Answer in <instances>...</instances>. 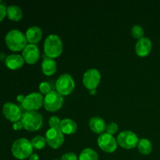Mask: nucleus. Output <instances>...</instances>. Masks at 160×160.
Instances as JSON below:
<instances>
[{
  "mask_svg": "<svg viewBox=\"0 0 160 160\" xmlns=\"http://www.w3.org/2000/svg\"><path fill=\"white\" fill-rule=\"evenodd\" d=\"M6 46L9 49L13 52L23 51L27 46L28 40L26 36L19 30H11L6 34L5 38Z\"/></svg>",
  "mask_w": 160,
  "mask_h": 160,
  "instance_id": "obj_1",
  "label": "nucleus"
},
{
  "mask_svg": "<svg viewBox=\"0 0 160 160\" xmlns=\"http://www.w3.org/2000/svg\"><path fill=\"white\" fill-rule=\"evenodd\" d=\"M62 42L57 34H50L45 38L44 43V52L47 57L57 58L62 52Z\"/></svg>",
  "mask_w": 160,
  "mask_h": 160,
  "instance_id": "obj_2",
  "label": "nucleus"
},
{
  "mask_svg": "<svg viewBox=\"0 0 160 160\" xmlns=\"http://www.w3.org/2000/svg\"><path fill=\"white\" fill-rule=\"evenodd\" d=\"M33 148L31 142L28 139L21 138L13 142L12 145V154L16 159L23 160L29 158L33 154Z\"/></svg>",
  "mask_w": 160,
  "mask_h": 160,
  "instance_id": "obj_3",
  "label": "nucleus"
},
{
  "mask_svg": "<svg viewBox=\"0 0 160 160\" xmlns=\"http://www.w3.org/2000/svg\"><path fill=\"white\" fill-rule=\"evenodd\" d=\"M23 128L28 131H36L42 128L43 117L37 111H26L21 117Z\"/></svg>",
  "mask_w": 160,
  "mask_h": 160,
  "instance_id": "obj_4",
  "label": "nucleus"
},
{
  "mask_svg": "<svg viewBox=\"0 0 160 160\" xmlns=\"http://www.w3.org/2000/svg\"><path fill=\"white\" fill-rule=\"evenodd\" d=\"M75 88V82L73 78L70 74H62L59 77L56 82V92L62 96L71 94Z\"/></svg>",
  "mask_w": 160,
  "mask_h": 160,
  "instance_id": "obj_5",
  "label": "nucleus"
},
{
  "mask_svg": "<svg viewBox=\"0 0 160 160\" xmlns=\"http://www.w3.org/2000/svg\"><path fill=\"white\" fill-rule=\"evenodd\" d=\"M63 97L56 91H52L44 98V107L48 112H56L62 108Z\"/></svg>",
  "mask_w": 160,
  "mask_h": 160,
  "instance_id": "obj_6",
  "label": "nucleus"
},
{
  "mask_svg": "<svg viewBox=\"0 0 160 160\" xmlns=\"http://www.w3.org/2000/svg\"><path fill=\"white\" fill-rule=\"evenodd\" d=\"M117 143L122 148L131 149L138 146L139 138L137 134L131 131H123L117 138Z\"/></svg>",
  "mask_w": 160,
  "mask_h": 160,
  "instance_id": "obj_7",
  "label": "nucleus"
},
{
  "mask_svg": "<svg viewBox=\"0 0 160 160\" xmlns=\"http://www.w3.org/2000/svg\"><path fill=\"white\" fill-rule=\"evenodd\" d=\"M44 103L43 96L38 92H32L25 96L21 106L26 111H37Z\"/></svg>",
  "mask_w": 160,
  "mask_h": 160,
  "instance_id": "obj_8",
  "label": "nucleus"
},
{
  "mask_svg": "<svg viewBox=\"0 0 160 160\" xmlns=\"http://www.w3.org/2000/svg\"><path fill=\"white\" fill-rule=\"evenodd\" d=\"M46 142L51 148H59L64 142V134L59 128H49L45 134Z\"/></svg>",
  "mask_w": 160,
  "mask_h": 160,
  "instance_id": "obj_9",
  "label": "nucleus"
},
{
  "mask_svg": "<svg viewBox=\"0 0 160 160\" xmlns=\"http://www.w3.org/2000/svg\"><path fill=\"white\" fill-rule=\"evenodd\" d=\"M98 145L103 152L107 153H112L117 150V141L112 134L103 133L98 138Z\"/></svg>",
  "mask_w": 160,
  "mask_h": 160,
  "instance_id": "obj_10",
  "label": "nucleus"
},
{
  "mask_svg": "<svg viewBox=\"0 0 160 160\" xmlns=\"http://www.w3.org/2000/svg\"><path fill=\"white\" fill-rule=\"evenodd\" d=\"M83 84L88 90L96 89L101 81V73L97 69H89L83 75Z\"/></svg>",
  "mask_w": 160,
  "mask_h": 160,
  "instance_id": "obj_11",
  "label": "nucleus"
},
{
  "mask_svg": "<svg viewBox=\"0 0 160 160\" xmlns=\"http://www.w3.org/2000/svg\"><path fill=\"white\" fill-rule=\"evenodd\" d=\"M2 113L8 120L12 123L20 121L23 115L20 108L12 102L5 103L2 107Z\"/></svg>",
  "mask_w": 160,
  "mask_h": 160,
  "instance_id": "obj_12",
  "label": "nucleus"
},
{
  "mask_svg": "<svg viewBox=\"0 0 160 160\" xmlns=\"http://www.w3.org/2000/svg\"><path fill=\"white\" fill-rule=\"evenodd\" d=\"M22 56L28 64H34L40 58V52L37 45L29 44L23 48Z\"/></svg>",
  "mask_w": 160,
  "mask_h": 160,
  "instance_id": "obj_13",
  "label": "nucleus"
},
{
  "mask_svg": "<svg viewBox=\"0 0 160 160\" xmlns=\"http://www.w3.org/2000/svg\"><path fill=\"white\" fill-rule=\"evenodd\" d=\"M152 43L148 38H142L135 45V52L140 57L147 56L152 51Z\"/></svg>",
  "mask_w": 160,
  "mask_h": 160,
  "instance_id": "obj_14",
  "label": "nucleus"
},
{
  "mask_svg": "<svg viewBox=\"0 0 160 160\" xmlns=\"http://www.w3.org/2000/svg\"><path fill=\"white\" fill-rule=\"evenodd\" d=\"M24 62L25 61L23 59V56H21L20 55L12 54L6 57L5 63H6V66L8 68L10 69V70H15L21 68Z\"/></svg>",
  "mask_w": 160,
  "mask_h": 160,
  "instance_id": "obj_15",
  "label": "nucleus"
},
{
  "mask_svg": "<svg viewBox=\"0 0 160 160\" xmlns=\"http://www.w3.org/2000/svg\"><path fill=\"white\" fill-rule=\"evenodd\" d=\"M26 38L28 42L34 45L38 43L42 38V30L39 27L32 26L28 28L26 31Z\"/></svg>",
  "mask_w": 160,
  "mask_h": 160,
  "instance_id": "obj_16",
  "label": "nucleus"
},
{
  "mask_svg": "<svg viewBox=\"0 0 160 160\" xmlns=\"http://www.w3.org/2000/svg\"><path fill=\"white\" fill-rule=\"evenodd\" d=\"M42 70L46 76H52L56 72V63L54 59L47 57L44 55L43 60L42 62Z\"/></svg>",
  "mask_w": 160,
  "mask_h": 160,
  "instance_id": "obj_17",
  "label": "nucleus"
},
{
  "mask_svg": "<svg viewBox=\"0 0 160 160\" xmlns=\"http://www.w3.org/2000/svg\"><path fill=\"white\" fill-rule=\"evenodd\" d=\"M89 127L93 132L102 134L106 131V124L102 118L99 117H94L89 120Z\"/></svg>",
  "mask_w": 160,
  "mask_h": 160,
  "instance_id": "obj_18",
  "label": "nucleus"
},
{
  "mask_svg": "<svg viewBox=\"0 0 160 160\" xmlns=\"http://www.w3.org/2000/svg\"><path fill=\"white\" fill-rule=\"evenodd\" d=\"M59 129L61 130L63 134H74L78 129V124L73 120L69 118L63 119L61 120Z\"/></svg>",
  "mask_w": 160,
  "mask_h": 160,
  "instance_id": "obj_19",
  "label": "nucleus"
},
{
  "mask_svg": "<svg viewBox=\"0 0 160 160\" xmlns=\"http://www.w3.org/2000/svg\"><path fill=\"white\" fill-rule=\"evenodd\" d=\"M6 16L12 21H19L23 17V12L19 6L11 5L6 8Z\"/></svg>",
  "mask_w": 160,
  "mask_h": 160,
  "instance_id": "obj_20",
  "label": "nucleus"
},
{
  "mask_svg": "<svg viewBox=\"0 0 160 160\" xmlns=\"http://www.w3.org/2000/svg\"><path fill=\"white\" fill-rule=\"evenodd\" d=\"M138 152L142 155H148L152 151V142L147 138H142L139 140L138 144Z\"/></svg>",
  "mask_w": 160,
  "mask_h": 160,
  "instance_id": "obj_21",
  "label": "nucleus"
},
{
  "mask_svg": "<svg viewBox=\"0 0 160 160\" xmlns=\"http://www.w3.org/2000/svg\"><path fill=\"white\" fill-rule=\"evenodd\" d=\"M78 160H98V153L91 148H86L80 154Z\"/></svg>",
  "mask_w": 160,
  "mask_h": 160,
  "instance_id": "obj_22",
  "label": "nucleus"
},
{
  "mask_svg": "<svg viewBox=\"0 0 160 160\" xmlns=\"http://www.w3.org/2000/svg\"><path fill=\"white\" fill-rule=\"evenodd\" d=\"M31 145H32L33 148L35 149H42L46 145V139L45 138L42 137L41 135H37L34 138H33L32 140L31 141Z\"/></svg>",
  "mask_w": 160,
  "mask_h": 160,
  "instance_id": "obj_23",
  "label": "nucleus"
},
{
  "mask_svg": "<svg viewBox=\"0 0 160 160\" xmlns=\"http://www.w3.org/2000/svg\"><path fill=\"white\" fill-rule=\"evenodd\" d=\"M131 35L133 36V38L138 40H140L141 38H144V29L142 27H141L140 25H134V27H132L131 28Z\"/></svg>",
  "mask_w": 160,
  "mask_h": 160,
  "instance_id": "obj_24",
  "label": "nucleus"
},
{
  "mask_svg": "<svg viewBox=\"0 0 160 160\" xmlns=\"http://www.w3.org/2000/svg\"><path fill=\"white\" fill-rule=\"evenodd\" d=\"M39 91H40L41 94H43V95H46L47 94L49 93L50 92H52V88L50 85L49 83L48 82H42L39 84Z\"/></svg>",
  "mask_w": 160,
  "mask_h": 160,
  "instance_id": "obj_25",
  "label": "nucleus"
},
{
  "mask_svg": "<svg viewBox=\"0 0 160 160\" xmlns=\"http://www.w3.org/2000/svg\"><path fill=\"white\" fill-rule=\"evenodd\" d=\"M106 133L109 134H115L118 131V125L115 123V122H111V123H108L106 127Z\"/></svg>",
  "mask_w": 160,
  "mask_h": 160,
  "instance_id": "obj_26",
  "label": "nucleus"
},
{
  "mask_svg": "<svg viewBox=\"0 0 160 160\" xmlns=\"http://www.w3.org/2000/svg\"><path fill=\"white\" fill-rule=\"evenodd\" d=\"M61 120L56 116H52L49 118L48 120V125H49L50 128H59V125H60Z\"/></svg>",
  "mask_w": 160,
  "mask_h": 160,
  "instance_id": "obj_27",
  "label": "nucleus"
},
{
  "mask_svg": "<svg viewBox=\"0 0 160 160\" xmlns=\"http://www.w3.org/2000/svg\"><path fill=\"white\" fill-rule=\"evenodd\" d=\"M60 160H78V156L73 152H67L62 156Z\"/></svg>",
  "mask_w": 160,
  "mask_h": 160,
  "instance_id": "obj_28",
  "label": "nucleus"
},
{
  "mask_svg": "<svg viewBox=\"0 0 160 160\" xmlns=\"http://www.w3.org/2000/svg\"><path fill=\"white\" fill-rule=\"evenodd\" d=\"M6 16V7L5 6V5L0 4V22H2L3 20V19L5 18V17Z\"/></svg>",
  "mask_w": 160,
  "mask_h": 160,
  "instance_id": "obj_29",
  "label": "nucleus"
},
{
  "mask_svg": "<svg viewBox=\"0 0 160 160\" xmlns=\"http://www.w3.org/2000/svg\"><path fill=\"white\" fill-rule=\"evenodd\" d=\"M12 128H13V130H15V131H19V130H21L22 128H23L21 121H18V122H16V123H13Z\"/></svg>",
  "mask_w": 160,
  "mask_h": 160,
  "instance_id": "obj_30",
  "label": "nucleus"
},
{
  "mask_svg": "<svg viewBox=\"0 0 160 160\" xmlns=\"http://www.w3.org/2000/svg\"><path fill=\"white\" fill-rule=\"evenodd\" d=\"M29 160H39V156L38 154H32L29 157Z\"/></svg>",
  "mask_w": 160,
  "mask_h": 160,
  "instance_id": "obj_31",
  "label": "nucleus"
},
{
  "mask_svg": "<svg viewBox=\"0 0 160 160\" xmlns=\"http://www.w3.org/2000/svg\"><path fill=\"white\" fill-rule=\"evenodd\" d=\"M24 98H25V96H24V95H18V96L17 97V101H18L19 102H20V103L23 102V100H24Z\"/></svg>",
  "mask_w": 160,
  "mask_h": 160,
  "instance_id": "obj_32",
  "label": "nucleus"
},
{
  "mask_svg": "<svg viewBox=\"0 0 160 160\" xmlns=\"http://www.w3.org/2000/svg\"><path fill=\"white\" fill-rule=\"evenodd\" d=\"M89 92H90L91 95H94L97 93V90L96 89H92V90H89Z\"/></svg>",
  "mask_w": 160,
  "mask_h": 160,
  "instance_id": "obj_33",
  "label": "nucleus"
},
{
  "mask_svg": "<svg viewBox=\"0 0 160 160\" xmlns=\"http://www.w3.org/2000/svg\"><path fill=\"white\" fill-rule=\"evenodd\" d=\"M1 3H2V1H0V4H1Z\"/></svg>",
  "mask_w": 160,
  "mask_h": 160,
  "instance_id": "obj_34",
  "label": "nucleus"
},
{
  "mask_svg": "<svg viewBox=\"0 0 160 160\" xmlns=\"http://www.w3.org/2000/svg\"><path fill=\"white\" fill-rule=\"evenodd\" d=\"M54 160H59V159H54Z\"/></svg>",
  "mask_w": 160,
  "mask_h": 160,
  "instance_id": "obj_35",
  "label": "nucleus"
}]
</instances>
